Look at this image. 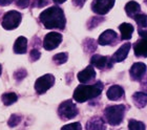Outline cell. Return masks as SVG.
I'll return each mask as SVG.
<instances>
[{"mask_svg": "<svg viewBox=\"0 0 147 130\" xmlns=\"http://www.w3.org/2000/svg\"><path fill=\"white\" fill-rule=\"evenodd\" d=\"M115 0H94L92 2V12L98 16L105 15L113 9Z\"/></svg>", "mask_w": 147, "mask_h": 130, "instance_id": "cell-7", "label": "cell"}, {"mask_svg": "<svg viewBox=\"0 0 147 130\" xmlns=\"http://www.w3.org/2000/svg\"><path fill=\"white\" fill-rule=\"evenodd\" d=\"M13 51H14L15 54L18 55L26 54V52H28V39L23 36L18 37L17 40L15 41V43H14Z\"/></svg>", "mask_w": 147, "mask_h": 130, "instance_id": "cell-14", "label": "cell"}, {"mask_svg": "<svg viewBox=\"0 0 147 130\" xmlns=\"http://www.w3.org/2000/svg\"><path fill=\"white\" fill-rule=\"evenodd\" d=\"M16 5L18 6L19 9H26L30 5L31 0H16Z\"/></svg>", "mask_w": 147, "mask_h": 130, "instance_id": "cell-32", "label": "cell"}, {"mask_svg": "<svg viewBox=\"0 0 147 130\" xmlns=\"http://www.w3.org/2000/svg\"><path fill=\"white\" fill-rule=\"evenodd\" d=\"M139 35H140L141 37H143V38H147V30H139Z\"/></svg>", "mask_w": 147, "mask_h": 130, "instance_id": "cell-35", "label": "cell"}, {"mask_svg": "<svg viewBox=\"0 0 147 130\" xmlns=\"http://www.w3.org/2000/svg\"><path fill=\"white\" fill-rule=\"evenodd\" d=\"M143 88H144L145 90L147 91V80H146V81H145V83H144V84H143Z\"/></svg>", "mask_w": 147, "mask_h": 130, "instance_id": "cell-37", "label": "cell"}, {"mask_svg": "<svg viewBox=\"0 0 147 130\" xmlns=\"http://www.w3.org/2000/svg\"><path fill=\"white\" fill-rule=\"evenodd\" d=\"M22 118L21 115H11V118H9V122H7V124H9V127H16L17 125L21 122Z\"/></svg>", "mask_w": 147, "mask_h": 130, "instance_id": "cell-27", "label": "cell"}, {"mask_svg": "<svg viewBox=\"0 0 147 130\" xmlns=\"http://www.w3.org/2000/svg\"><path fill=\"white\" fill-rule=\"evenodd\" d=\"M68 59V54L67 53H59V54L55 55L53 57V61L55 62L57 65H61V64L65 63Z\"/></svg>", "mask_w": 147, "mask_h": 130, "instance_id": "cell-22", "label": "cell"}, {"mask_svg": "<svg viewBox=\"0 0 147 130\" xmlns=\"http://www.w3.org/2000/svg\"><path fill=\"white\" fill-rule=\"evenodd\" d=\"M146 70L147 67L144 63H141V62L135 63L131 66V68H130V77L135 81H140L144 77Z\"/></svg>", "mask_w": 147, "mask_h": 130, "instance_id": "cell-10", "label": "cell"}, {"mask_svg": "<svg viewBox=\"0 0 147 130\" xmlns=\"http://www.w3.org/2000/svg\"><path fill=\"white\" fill-rule=\"evenodd\" d=\"M39 20L47 30H64L66 19L60 6H51L39 15Z\"/></svg>", "mask_w": 147, "mask_h": 130, "instance_id": "cell-1", "label": "cell"}, {"mask_svg": "<svg viewBox=\"0 0 147 130\" xmlns=\"http://www.w3.org/2000/svg\"><path fill=\"white\" fill-rule=\"evenodd\" d=\"M145 2H146V3H147V0H145Z\"/></svg>", "mask_w": 147, "mask_h": 130, "instance_id": "cell-39", "label": "cell"}, {"mask_svg": "<svg viewBox=\"0 0 147 130\" xmlns=\"http://www.w3.org/2000/svg\"><path fill=\"white\" fill-rule=\"evenodd\" d=\"M104 20L103 18H100L99 16H95V17H92V18L89 19L88 21V24H87V27L88 28H94L96 25L99 24V22H102Z\"/></svg>", "mask_w": 147, "mask_h": 130, "instance_id": "cell-28", "label": "cell"}, {"mask_svg": "<svg viewBox=\"0 0 147 130\" xmlns=\"http://www.w3.org/2000/svg\"><path fill=\"white\" fill-rule=\"evenodd\" d=\"M130 47H131V44H130V43L123 44V45L113 54V57H111L113 58V63H115V62H122V61L125 60L126 57H127V55H128V53H129Z\"/></svg>", "mask_w": 147, "mask_h": 130, "instance_id": "cell-13", "label": "cell"}, {"mask_svg": "<svg viewBox=\"0 0 147 130\" xmlns=\"http://www.w3.org/2000/svg\"><path fill=\"white\" fill-rule=\"evenodd\" d=\"M61 130H82V127H81V124L76 122V123H71V124H67L63 126L61 128Z\"/></svg>", "mask_w": 147, "mask_h": 130, "instance_id": "cell-29", "label": "cell"}, {"mask_svg": "<svg viewBox=\"0 0 147 130\" xmlns=\"http://www.w3.org/2000/svg\"><path fill=\"white\" fill-rule=\"evenodd\" d=\"M49 3V0H33V2H32V6L33 7H43V6L47 5Z\"/></svg>", "mask_w": 147, "mask_h": 130, "instance_id": "cell-30", "label": "cell"}, {"mask_svg": "<svg viewBox=\"0 0 147 130\" xmlns=\"http://www.w3.org/2000/svg\"><path fill=\"white\" fill-rule=\"evenodd\" d=\"M40 56H41V53L37 48H33L30 53V60H31V62H35V61L39 60Z\"/></svg>", "mask_w": 147, "mask_h": 130, "instance_id": "cell-31", "label": "cell"}, {"mask_svg": "<svg viewBox=\"0 0 147 130\" xmlns=\"http://www.w3.org/2000/svg\"><path fill=\"white\" fill-rule=\"evenodd\" d=\"M128 128L129 130H145V125L142 122L136 121V120H130Z\"/></svg>", "mask_w": 147, "mask_h": 130, "instance_id": "cell-24", "label": "cell"}, {"mask_svg": "<svg viewBox=\"0 0 147 130\" xmlns=\"http://www.w3.org/2000/svg\"><path fill=\"white\" fill-rule=\"evenodd\" d=\"M26 76H28V71H26L24 68H19V69H17L15 73H14V79L18 82L22 81Z\"/></svg>", "mask_w": 147, "mask_h": 130, "instance_id": "cell-26", "label": "cell"}, {"mask_svg": "<svg viewBox=\"0 0 147 130\" xmlns=\"http://www.w3.org/2000/svg\"><path fill=\"white\" fill-rule=\"evenodd\" d=\"M117 33L111 30H105L104 33L100 35L98 39V43L100 45H110L117 41Z\"/></svg>", "mask_w": 147, "mask_h": 130, "instance_id": "cell-12", "label": "cell"}, {"mask_svg": "<svg viewBox=\"0 0 147 130\" xmlns=\"http://www.w3.org/2000/svg\"><path fill=\"white\" fill-rule=\"evenodd\" d=\"M86 0H73V3L74 5L77 6V7H82L84 5V3H85Z\"/></svg>", "mask_w": 147, "mask_h": 130, "instance_id": "cell-33", "label": "cell"}, {"mask_svg": "<svg viewBox=\"0 0 147 130\" xmlns=\"http://www.w3.org/2000/svg\"><path fill=\"white\" fill-rule=\"evenodd\" d=\"M62 35L60 33H56L52 32L45 35L44 40H43V46L46 51H53V49L57 48L60 43L62 42Z\"/></svg>", "mask_w": 147, "mask_h": 130, "instance_id": "cell-8", "label": "cell"}, {"mask_svg": "<svg viewBox=\"0 0 147 130\" xmlns=\"http://www.w3.org/2000/svg\"><path fill=\"white\" fill-rule=\"evenodd\" d=\"M132 101L136 104V106H138L139 108H143L147 104V94H144V92H136L132 96Z\"/></svg>", "mask_w": 147, "mask_h": 130, "instance_id": "cell-20", "label": "cell"}, {"mask_svg": "<svg viewBox=\"0 0 147 130\" xmlns=\"http://www.w3.org/2000/svg\"><path fill=\"white\" fill-rule=\"evenodd\" d=\"M1 101L4 106H9L18 101V96L15 92H5L1 96Z\"/></svg>", "mask_w": 147, "mask_h": 130, "instance_id": "cell-21", "label": "cell"}, {"mask_svg": "<svg viewBox=\"0 0 147 130\" xmlns=\"http://www.w3.org/2000/svg\"><path fill=\"white\" fill-rule=\"evenodd\" d=\"M58 115L61 120H64V121L71 120V119L76 118L78 115V108L71 100H66L59 106Z\"/></svg>", "mask_w": 147, "mask_h": 130, "instance_id": "cell-5", "label": "cell"}, {"mask_svg": "<svg viewBox=\"0 0 147 130\" xmlns=\"http://www.w3.org/2000/svg\"><path fill=\"white\" fill-rule=\"evenodd\" d=\"M16 0H0V6H7Z\"/></svg>", "mask_w": 147, "mask_h": 130, "instance_id": "cell-34", "label": "cell"}, {"mask_svg": "<svg viewBox=\"0 0 147 130\" xmlns=\"http://www.w3.org/2000/svg\"><path fill=\"white\" fill-rule=\"evenodd\" d=\"M55 84V77L52 73H46L36 80L35 83V90L38 94H45L49 88H52Z\"/></svg>", "mask_w": 147, "mask_h": 130, "instance_id": "cell-6", "label": "cell"}, {"mask_svg": "<svg viewBox=\"0 0 147 130\" xmlns=\"http://www.w3.org/2000/svg\"><path fill=\"white\" fill-rule=\"evenodd\" d=\"M134 51L137 57H147V38L137 41L134 45Z\"/></svg>", "mask_w": 147, "mask_h": 130, "instance_id": "cell-15", "label": "cell"}, {"mask_svg": "<svg viewBox=\"0 0 147 130\" xmlns=\"http://www.w3.org/2000/svg\"><path fill=\"white\" fill-rule=\"evenodd\" d=\"M95 78H96V71L94 69L92 65H88L85 69H83L82 71H80L78 73V80L81 83H83V84L92 82V80H95Z\"/></svg>", "mask_w": 147, "mask_h": 130, "instance_id": "cell-11", "label": "cell"}, {"mask_svg": "<svg viewBox=\"0 0 147 130\" xmlns=\"http://www.w3.org/2000/svg\"><path fill=\"white\" fill-rule=\"evenodd\" d=\"M119 30L121 32V38L123 40H129L132 36L134 32V26L129 23H122L119 26Z\"/></svg>", "mask_w": 147, "mask_h": 130, "instance_id": "cell-19", "label": "cell"}, {"mask_svg": "<svg viewBox=\"0 0 147 130\" xmlns=\"http://www.w3.org/2000/svg\"><path fill=\"white\" fill-rule=\"evenodd\" d=\"M90 65L97 67L98 69L104 70L108 69L113 65V58L104 57V56H100V55H95L92 56L90 59Z\"/></svg>", "mask_w": 147, "mask_h": 130, "instance_id": "cell-9", "label": "cell"}, {"mask_svg": "<svg viewBox=\"0 0 147 130\" xmlns=\"http://www.w3.org/2000/svg\"><path fill=\"white\" fill-rule=\"evenodd\" d=\"M83 46L85 48V52L87 53H92L96 49V42L94 39H85L84 43H83Z\"/></svg>", "mask_w": 147, "mask_h": 130, "instance_id": "cell-25", "label": "cell"}, {"mask_svg": "<svg viewBox=\"0 0 147 130\" xmlns=\"http://www.w3.org/2000/svg\"><path fill=\"white\" fill-rule=\"evenodd\" d=\"M1 73H2V66H1V64H0V76H1Z\"/></svg>", "mask_w": 147, "mask_h": 130, "instance_id": "cell-38", "label": "cell"}, {"mask_svg": "<svg viewBox=\"0 0 147 130\" xmlns=\"http://www.w3.org/2000/svg\"><path fill=\"white\" fill-rule=\"evenodd\" d=\"M135 19V21L138 23L139 27H141V28H144V27L147 26V16L145 14H138L137 16L134 17Z\"/></svg>", "mask_w": 147, "mask_h": 130, "instance_id": "cell-23", "label": "cell"}, {"mask_svg": "<svg viewBox=\"0 0 147 130\" xmlns=\"http://www.w3.org/2000/svg\"><path fill=\"white\" fill-rule=\"evenodd\" d=\"M105 118L110 125L117 126L119 125L123 120L124 112H125V106L124 105H116L108 106L105 109Z\"/></svg>", "mask_w": 147, "mask_h": 130, "instance_id": "cell-4", "label": "cell"}, {"mask_svg": "<svg viewBox=\"0 0 147 130\" xmlns=\"http://www.w3.org/2000/svg\"><path fill=\"white\" fill-rule=\"evenodd\" d=\"M125 12L129 17L134 18L135 16H137L138 14H140V12H141L140 4L137 3L136 1H130V2H128L125 5Z\"/></svg>", "mask_w": 147, "mask_h": 130, "instance_id": "cell-18", "label": "cell"}, {"mask_svg": "<svg viewBox=\"0 0 147 130\" xmlns=\"http://www.w3.org/2000/svg\"><path fill=\"white\" fill-rule=\"evenodd\" d=\"M86 130H106L104 121L101 118H92L86 124Z\"/></svg>", "mask_w": 147, "mask_h": 130, "instance_id": "cell-16", "label": "cell"}, {"mask_svg": "<svg viewBox=\"0 0 147 130\" xmlns=\"http://www.w3.org/2000/svg\"><path fill=\"white\" fill-rule=\"evenodd\" d=\"M103 90V84L98 81L95 84H81L75 89L74 100L78 103H84L87 100H92L101 94Z\"/></svg>", "mask_w": 147, "mask_h": 130, "instance_id": "cell-2", "label": "cell"}, {"mask_svg": "<svg viewBox=\"0 0 147 130\" xmlns=\"http://www.w3.org/2000/svg\"><path fill=\"white\" fill-rule=\"evenodd\" d=\"M22 20L21 13L18 11H9L5 14H3L2 19H1V25L4 30H13L17 28L20 25Z\"/></svg>", "mask_w": 147, "mask_h": 130, "instance_id": "cell-3", "label": "cell"}, {"mask_svg": "<svg viewBox=\"0 0 147 130\" xmlns=\"http://www.w3.org/2000/svg\"><path fill=\"white\" fill-rule=\"evenodd\" d=\"M65 1H66V0H54V2L57 3V4H61V3L65 2Z\"/></svg>", "mask_w": 147, "mask_h": 130, "instance_id": "cell-36", "label": "cell"}, {"mask_svg": "<svg viewBox=\"0 0 147 130\" xmlns=\"http://www.w3.org/2000/svg\"><path fill=\"white\" fill-rule=\"evenodd\" d=\"M106 96L109 100L117 101L124 96V90H123L122 87H120L119 85H113V86L109 87V89L106 92Z\"/></svg>", "mask_w": 147, "mask_h": 130, "instance_id": "cell-17", "label": "cell"}]
</instances>
